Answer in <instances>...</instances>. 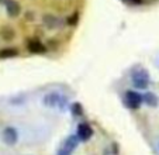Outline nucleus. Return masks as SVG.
<instances>
[{"label":"nucleus","mask_w":159,"mask_h":155,"mask_svg":"<svg viewBox=\"0 0 159 155\" xmlns=\"http://www.w3.org/2000/svg\"><path fill=\"white\" fill-rule=\"evenodd\" d=\"M131 82L135 89H147L149 85V75L144 69H134L131 72Z\"/></svg>","instance_id":"f257e3e1"},{"label":"nucleus","mask_w":159,"mask_h":155,"mask_svg":"<svg viewBox=\"0 0 159 155\" xmlns=\"http://www.w3.org/2000/svg\"><path fill=\"white\" fill-rule=\"evenodd\" d=\"M142 101H144V97L138 92H134V90H127L125 92V105L129 109H138Z\"/></svg>","instance_id":"f03ea898"},{"label":"nucleus","mask_w":159,"mask_h":155,"mask_svg":"<svg viewBox=\"0 0 159 155\" xmlns=\"http://www.w3.org/2000/svg\"><path fill=\"white\" fill-rule=\"evenodd\" d=\"M62 101H63V99L61 97L57 92L48 93V95L42 99V103H44L45 106H48V107H57V106H61L62 105Z\"/></svg>","instance_id":"7ed1b4c3"},{"label":"nucleus","mask_w":159,"mask_h":155,"mask_svg":"<svg viewBox=\"0 0 159 155\" xmlns=\"http://www.w3.org/2000/svg\"><path fill=\"white\" fill-rule=\"evenodd\" d=\"M78 137L80 141H87L92 138V135H93V130H92V127H90L87 123H80V124L78 125Z\"/></svg>","instance_id":"20e7f679"},{"label":"nucleus","mask_w":159,"mask_h":155,"mask_svg":"<svg viewBox=\"0 0 159 155\" xmlns=\"http://www.w3.org/2000/svg\"><path fill=\"white\" fill-rule=\"evenodd\" d=\"M6 12L9 14V17L16 18L20 16L21 13V6L17 0H7L6 2Z\"/></svg>","instance_id":"39448f33"},{"label":"nucleus","mask_w":159,"mask_h":155,"mask_svg":"<svg viewBox=\"0 0 159 155\" xmlns=\"http://www.w3.org/2000/svg\"><path fill=\"white\" fill-rule=\"evenodd\" d=\"M18 140V134L14 127H6L3 130V141L9 145H14Z\"/></svg>","instance_id":"423d86ee"},{"label":"nucleus","mask_w":159,"mask_h":155,"mask_svg":"<svg viewBox=\"0 0 159 155\" xmlns=\"http://www.w3.org/2000/svg\"><path fill=\"white\" fill-rule=\"evenodd\" d=\"M59 23H61L59 18L54 14H44L42 16V24H44L48 30H57V28H59V26H61Z\"/></svg>","instance_id":"0eeeda50"},{"label":"nucleus","mask_w":159,"mask_h":155,"mask_svg":"<svg viewBox=\"0 0 159 155\" xmlns=\"http://www.w3.org/2000/svg\"><path fill=\"white\" fill-rule=\"evenodd\" d=\"M27 49L31 54H44V52H47V47L42 42H39L38 40H30L27 42Z\"/></svg>","instance_id":"6e6552de"},{"label":"nucleus","mask_w":159,"mask_h":155,"mask_svg":"<svg viewBox=\"0 0 159 155\" xmlns=\"http://www.w3.org/2000/svg\"><path fill=\"white\" fill-rule=\"evenodd\" d=\"M0 37L4 41H13L16 38V31L10 26H3V27L0 28Z\"/></svg>","instance_id":"1a4fd4ad"},{"label":"nucleus","mask_w":159,"mask_h":155,"mask_svg":"<svg viewBox=\"0 0 159 155\" xmlns=\"http://www.w3.org/2000/svg\"><path fill=\"white\" fill-rule=\"evenodd\" d=\"M78 141H79V137H78V135H69V137L66 138L65 144H63V148L72 152L73 149L76 148V145H78Z\"/></svg>","instance_id":"9d476101"},{"label":"nucleus","mask_w":159,"mask_h":155,"mask_svg":"<svg viewBox=\"0 0 159 155\" xmlns=\"http://www.w3.org/2000/svg\"><path fill=\"white\" fill-rule=\"evenodd\" d=\"M142 97H144L145 103H147L148 106H151V107H156V106H158V103H159L156 95H155V93H152V92H147L144 96H142Z\"/></svg>","instance_id":"9b49d317"},{"label":"nucleus","mask_w":159,"mask_h":155,"mask_svg":"<svg viewBox=\"0 0 159 155\" xmlns=\"http://www.w3.org/2000/svg\"><path fill=\"white\" fill-rule=\"evenodd\" d=\"M17 55H18V51L16 48H3V49H0V59L14 58Z\"/></svg>","instance_id":"f8f14e48"},{"label":"nucleus","mask_w":159,"mask_h":155,"mask_svg":"<svg viewBox=\"0 0 159 155\" xmlns=\"http://www.w3.org/2000/svg\"><path fill=\"white\" fill-rule=\"evenodd\" d=\"M70 111H72V114L76 117L82 116V114H83V107H82L80 103H73L72 107H70Z\"/></svg>","instance_id":"ddd939ff"},{"label":"nucleus","mask_w":159,"mask_h":155,"mask_svg":"<svg viewBox=\"0 0 159 155\" xmlns=\"http://www.w3.org/2000/svg\"><path fill=\"white\" fill-rule=\"evenodd\" d=\"M78 20H79V14L78 13H73V14L68 18V24H69V26H76V24H78Z\"/></svg>","instance_id":"4468645a"},{"label":"nucleus","mask_w":159,"mask_h":155,"mask_svg":"<svg viewBox=\"0 0 159 155\" xmlns=\"http://www.w3.org/2000/svg\"><path fill=\"white\" fill-rule=\"evenodd\" d=\"M58 155H70V151H68V149H65V148L62 147V148L58 151Z\"/></svg>","instance_id":"2eb2a0df"},{"label":"nucleus","mask_w":159,"mask_h":155,"mask_svg":"<svg viewBox=\"0 0 159 155\" xmlns=\"http://www.w3.org/2000/svg\"><path fill=\"white\" fill-rule=\"evenodd\" d=\"M127 2H128L129 4H137V6H138V4H142L144 0H127Z\"/></svg>","instance_id":"dca6fc26"},{"label":"nucleus","mask_w":159,"mask_h":155,"mask_svg":"<svg viewBox=\"0 0 159 155\" xmlns=\"http://www.w3.org/2000/svg\"><path fill=\"white\" fill-rule=\"evenodd\" d=\"M7 0H0V3H6Z\"/></svg>","instance_id":"f3484780"}]
</instances>
